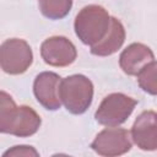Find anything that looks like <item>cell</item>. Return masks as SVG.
I'll list each match as a JSON object with an SVG mask.
<instances>
[{
	"label": "cell",
	"mask_w": 157,
	"mask_h": 157,
	"mask_svg": "<svg viewBox=\"0 0 157 157\" xmlns=\"http://www.w3.org/2000/svg\"><path fill=\"white\" fill-rule=\"evenodd\" d=\"M40 55L45 64L55 67H65L76 60L77 50L74 43L66 37L53 36L42 43Z\"/></svg>",
	"instance_id": "7"
},
{
	"label": "cell",
	"mask_w": 157,
	"mask_h": 157,
	"mask_svg": "<svg viewBox=\"0 0 157 157\" xmlns=\"http://www.w3.org/2000/svg\"><path fill=\"white\" fill-rule=\"evenodd\" d=\"M110 16L101 5H87L75 17L74 28L77 38L86 45L93 47L108 33Z\"/></svg>",
	"instance_id": "2"
},
{
	"label": "cell",
	"mask_w": 157,
	"mask_h": 157,
	"mask_svg": "<svg viewBox=\"0 0 157 157\" xmlns=\"http://www.w3.org/2000/svg\"><path fill=\"white\" fill-rule=\"evenodd\" d=\"M134 144L142 151L157 150V112L145 110L135 119L131 131Z\"/></svg>",
	"instance_id": "9"
},
{
	"label": "cell",
	"mask_w": 157,
	"mask_h": 157,
	"mask_svg": "<svg viewBox=\"0 0 157 157\" xmlns=\"http://www.w3.org/2000/svg\"><path fill=\"white\" fill-rule=\"evenodd\" d=\"M152 60H155L153 52L142 43L129 44L119 56L120 69L129 76H137V74Z\"/></svg>",
	"instance_id": "10"
},
{
	"label": "cell",
	"mask_w": 157,
	"mask_h": 157,
	"mask_svg": "<svg viewBox=\"0 0 157 157\" xmlns=\"http://www.w3.org/2000/svg\"><path fill=\"white\" fill-rule=\"evenodd\" d=\"M39 10L49 20L64 18L72 7V0H38Z\"/></svg>",
	"instance_id": "12"
},
{
	"label": "cell",
	"mask_w": 157,
	"mask_h": 157,
	"mask_svg": "<svg viewBox=\"0 0 157 157\" xmlns=\"http://www.w3.org/2000/svg\"><path fill=\"white\" fill-rule=\"evenodd\" d=\"M59 94L67 112L76 115L83 114L93 99V83L85 75H70L61 78Z\"/></svg>",
	"instance_id": "3"
},
{
	"label": "cell",
	"mask_w": 157,
	"mask_h": 157,
	"mask_svg": "<svg viewBox=\"0 0 157 157\" xmlns=\"http://www.w3.org/2000/svg\"><path fill=\"white\" fill-rule=\"evenodd\" d=\"M130 137V132L124 128L107 126L97 134L91 142V148L99 156H120L131 150L132 144Z\"/></svg>",
	"instance_id": "6"
},
{
	"label": "cell",
	"mask_w": 157,
	"mask_h": 157,
	"mask_svg": "<svg viewBox=\"0 0 157 157\" xmlns=\"http://www.w3.org/2000/svg\"><path fill=\"white\" fill-rule=\"evenodd\" d=\"M61 77L53 71L38 74L33 82V93L40 105L48 110H58L61 107L59 94Z\"/></svg>",
	"instance_id": "8"
},
{
	"label": "cell",
	"mask_w": 157,
	"mask_h": 157,
	"mask_svg": "<svg viewBox=\"0 0 157 157\" xmlns=\"http://www.w3.org/2000/svg\"><path fill=\"white\" fill-rule=\"evenodd\" d=\"M42 124L38 113L28 105H16L12 97L0 92V131L17 137L34 135Z\"/></svg>",
	"instance_id": "1"
},
{
	"label": "cell",
	"mask_w": 157,
	"mask_h": 157,
	"mask_svg": "<svg viewBox=\"0 0 157 157\" xmlns=\"http://www.w3.org/2000/svg\"><path fill=\"white\" fill-rule=\"evenodd\" d=\"M137 101L132 97L115 92L105 96L94 113V119L104 126H119L131 115Z\"/></svg>",
	"instance_id": "4"
},
{
	"label": "cell",
	"mask_w": 157,
	"mask_h": 157,
	"mask_svg": "<svg viewBox=\"0 0 157 157\" xmlns=\"http://www.w3.org/2000/svg\"><path fill=\"white\" fill-rule=\"evenodd\" d=\"M33 63L29 44L21 38H10L0 47V66L9 75H21Z\"/></svg>",
	"instance_id": "5"
},
{
	"label": "cell",
	"mask_w": 157,
	"mask_h": 157,
	"mask_svg": "<svg viewBox=\"0 0 157 157\" xmlns=\"http://www.w3.org/2000/svg\"><path fill=\"white\" fill-rule=\"evenodd\" d=\"M125 28L117 17H110V26L105 37L91 47V53L97 56H108L117 53L125 42Z\"/></svg>",
	"instance_id": "11"
},
{
	"label": "cell",
	"mask_w": 157,
	"mask_h": 157,
	"mask_svg": "<svg viewBox=\"0 0 157 157\" xmlns=\"http://www.w3.org/2000/svg\"><path fill=\"white\" fill-rule=\"evenodd\" d=\"M137 83L140 88L152 96H157V61L152 60L148 63L139 74Z\"/></svg>",
	"instance_id": "13"
},
{
	"label": "cell",
	"mask_w": 157,
	"mask_h": 157,
	"mask_svg": "<svg viewBox=\"0 0 157 157\" xmlns=\"http://www.w3.org/2000/svg\"><path fill=\"white\" fill-rule=\"evenodd\" d=\"M38 156L39 152L34 147L27 145L13 146L2 153V157H38Z\"/></svg>",
	"instance_id": "14"
}]
</instances>
